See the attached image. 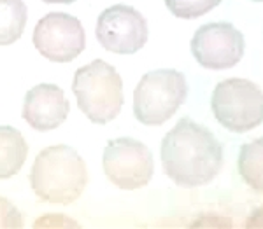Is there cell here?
<instances>
[{
  "label": "cell",
  "mask_w": 263,
  "mask_h": 229,
  "mask_svg": "<svg viewBox=\"0 0 263 229\" xmlns=\"http://www.w3.org/2000/svg\"><path fill=\"white\" fill-rule=\"evenodd\" d=\"M28 145L12 126H0V180L11 179L25 164Z\"/></svg>",
  "instance_id": "cell-11"
},
{
  "label": "cell",
  "mask_w": 263,
  "mask_h": 229,
  "mask_svg": "<svg viewBox=\"0 0 263 229\" xmlns=\"http://www.w3.org/2000/svg\"><path fill=\"white\" fill-rule=\"evenodd\" d=\"M33 46L44 58L57 63H69L86 46L81 21L67 12H49L33 30Z\"/></svg>",
  "instance_id": "cell-7"
},
{
  "label": "cell",
  "mask_w": 263,
  "mask_h": 229,
  "mask_svg": "<svg viewBox=\"0 0 263 229\" xmlns=\"http://www.w3.org/2000/svg\"><path fill=\"white\" fill-rule=\"evenodd\" d=\"M258 214H260V215H253V217L249 219V224H248L249 227H251V226H254V227L263 226V210H258Z\"/></svg>",
  "instance_id": "cell-16"
},
{
  "label": "cell",
  "mask_w": 263,
  "mask_h": 229,
  "mask_svg": "<svg viewBox=\"0 0 263 229\" xmlns=\"http://www.w3.org/2000/svg\"><path fill=\"white\" fill-rule=\"evenodd\" d=\"M95 32L102 48L114 54H134L141 51L147 40V23L144 16L125 4L100 12Z\"/></svg>",
  "instance_id": "cell-8"
},
{
  "label": "cell",
  "mask_w": 263,
  "mask_h": 229,
  "mask_svg": "<svg viewBox=\"0 0 263 229\" xmlns=\"http://www.w3.org/2000/svg\"><path fill=\"white\" fill-rule=\"evenodd\" d=\"M168 11L177 18L193 19L207 14L211 9L221 4V0H165Z\"/></svg>",
  "instance_id": "cell-14"
},
{
  "label": "cell",
  "mask_w": 263,
  "mask_h": 229,
  "mask_svg": "<svg viewBox=\"0 0 263 229\" xmlns=\"http://www.w3.org/2000/svg\"><path fill=\"white\" fill-rule=\"evenodd\" d=\"M192 53L203 69H232L244 54V35L230 23L203 25L192 39Z\"/></svg>",
  "instance_id": "cell-9"
},
{
  "label": "cell",
  "mask_w": 263,
  "mask_h": 229,
  "mask_svg": "<svg viewBox=\"0 0 263 229\" xmlns=\"http://www.w3.org/2000/svg\"><path fill=\"white\" fill-rule=\"evenodd\" d=\"M27 27V6L23 0H0V46L14 44Z\"/></svg>",
  "instance_id": "cell-12"
},
{
  "label": "cell",
  "mask_w": 263,
  "mask_h": 229,
  "mask_svg": "<svg viewBox=\"0 0 263 229\" xmlns=\"http://www.w3.org/2000/svg\"><path fill=\"white\" fill-rule=\"evenodd\" d=\"M253 2H263V0H253Z\"/></svg>",
  "instance_id": "cell-18"
},
{
  "label": "cell",
  "mask_w": 263,
  "mask_h": 229,
  "mask_svg": "<svg viewBox=\"0 0 263 229\" xmlns=\"http://www.w3.org/2000/svg\"><path fill=\"white\" fill-rule=\"evenodd\" d=\"M211 107L227 130L244 133L263 122V91L246 79H228L216 86Z\"/></svg>",
  "instance_id": "cell-5"
},
{
  "label": "cell",
  "mask_w": 263,
  "mask_h": 229,
  "mask_svg": "<svg viewBox=\"0 0 263 229\" xmlns=\"http://www.w3.org/2000/svg\"><path fill=\"white\" fill-rule=\"evenodd\" d=\"M69 100L57 84H39L25 96L23 119L37 131H49L69 116Z\"/></svg>",
  "instance_id": "cell-10"
},
{
  "label": "cell",
  "mask_w": 263,
  "mask_h": 229,
  "mask_svg": "<svg viewBox=\"0 0 263 229\" xmlns=\"http://www.w3.org/2000/svg\"><path fill=\"white\" fill-rule=\"evenodd\" d=\"M72 91L81 112L91 122L107 124L123 107V82L109 63L95 60L76 72Z\"/></svg>",
  "instance_id": "cell-3"
},
{
  "label": "cell",
  "mask_w": 263,
  "mask_h": 229,
  "mask_svg": "<svg viewBox=\"0 0 263 229\" xmlns=\"http://www.w3.org/2000/svg\"><path fill=\"white\" fill-rule=\"evenodd\" d=\"M104 172L107 179L125 191H135L149 184L153 177L151 151L135 138H116L105 145Z\"/></svg>",
  "instance_id": "cell-6"
},
{
  "label": "cell",
  "mask_w": 263,
  "mask_h": 229,
  "mask_svg": "<svg viewBox=\"0 0 263 229\" xmlns=\"http://www.w3.org/2000/svg\"><path fill=\"white\" fill-rule=\"evenodd\" d=\"M162 164L177 185H205L223 166L221 143L205 126L181 119L162 142Z\"/></svg>",
  "instance_id": "cell-1"
},
{
  "label": "cell",
  "mask_w": 263,
  "mask_h": 229,
  "mask_svg": "<svg viewBox=\"0 0 263 229\" xmlns=\"http://www.w3.org/2000/svg\"><path fill=\"white\" fill-rule=\"evenodd\" d=\"M188 86L181 72L162 69L147 72L134 93V114L141 124L160 126L184 103Z\"/></svg>",
  "instance_id": "cell-4"
},
{
  "label": "cell",
  "mask_w": 263,
  "mask_h": 229,
  "mask_svg": "<svg viewBox=\"0 0 263 229\" xmlns=\"http://www.w3.org/2000/svg\"><path fill=\"white\" fill-rule=\"evenodd\" d=\"M42 2H48V4H72L76 0H42Z\"/></svg>",
  "instance_id": "cell-17"
},
{
  "label": "cell",
  "mask_w": 263,
  "mask_h": 229,
  "mask_svg": "<svg viewBox=\"0 0 263 229\" xmlns=\"http://www.w3.org/2000/svg\"><path fill=\"white\" fill-rule=\"evenodd\" d=\"M88 184V170L81 156L69 145L48 147L35 158L30 185L37 198L53 205H70Z\"/></svg>",
  "instance_id": "cell-2"
},
{
  "label": "cell",
  "mask_w": 263,
  "mask_h": 229,
  "mask_svg": "<svg viewBox=\"0 0 263 229\" xmlns=\"http://www.w3.org/2000/svg\"><path fill=\"white\" fill-rule=\"evenodd\" d=\"M239 173L249 188L263 193V138L242 145L239 154Z\"/></svg>",
  "instance_id": "cell-13"
},
{
  "label": "cell",
  "mask_w": 263,
  "mask_h": 229,
  "mask_svg": "<svg viewBox=\"0 0 263 229\" xmlns=\"http://www.w3.org/2000/svg\"><path fill=\"white\" fill-rule=\"evenodd\" d=\"M23 219L14 205L6 198H0V227H21Z\"/></svg>",
  "instance_id": "cell-15"
}]
</instances>
